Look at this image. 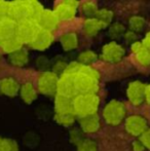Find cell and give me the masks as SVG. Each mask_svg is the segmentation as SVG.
I'll use <instances>...</instances> for the list:
<instances>
[{"mask_svg": "<svg viewBox=\"0 0 150 151\" xmlns=\"http://www.w3.org/2000/svg\"><path fill=\"white\" fill-rule=\"evenodd\" d=\"M63 73L71 78L77 95L96 93L99 88V73L90 66L72 63L67 66Z\"/></svg>", "mask_w": 150, "mask_h": 151, "instance_id": "cell-1", "label": "cell"}, {"mask_svg": "<svg viewBox=\"0 0 150 151\" xmlns=\"http://www.w3.org/2000/svg\"><path fill=\"white\" fill-rule=\"evenodd\" d=\"M100 99L96 93H82L73 98V110L77 115L88 116L96 114Z\"/></svg>", "mask_w": 150, "mask_h": 151, "instance_id": "cell-2", "label": "cell"}, {"mask_svg": "<svg viewBox=\"0 0 150 151\" xmlns=\"http://www.w3.org/2000/svg\"><path fill=\"white\" fill-rule=\"evenodd\" d=\"M126 114L124 105L119 101L112 100L103 110V117L105 121L110 125H118L122 122Z\"/></svg>", "mask_w": 150, "mask_h": 151, "instance_id": "cell-3", "label": "cell"}, {"mask_svg": "<svg viewBox=\"0 0 150 151\" xmlns=\"http://www.w3.org/2000/svg\"><path fill=\"white\" fill-rule=\"evenodd\" d=\"M39 30L40 28L36 21L32 19H26V20L18 22L16 36L22 43L30 44Z\"/></svg>", "mask_w": 150, "mask_h": 151, "instance_id": "cell-4", "label": "cell"}, {"mask_svg": "<svg viewBox=\"0 0 150 151\" xmlns=\"http://www.w3.org/2000/svg\"><path fill=\"white\" fill-rule=\"evenodd\" d=\"M59 77L55 72H43L38 77L37 86L41 93L52 96L58 91Z\"/></svg>", "mask_w": 150, "mask_h": 151, "instance_id": "cell-5", "label": "cell"}, {"mask_svg": "<svg viewBox=\"0 0 150 151\" xmlns=\"http://www.w3.org/2000/svg\"><path fill=\"white\" fill-rule=\"evenodd\" d=\"M8 17L12 18L17 22L32 19L31 14V1H14L9 2V12Z\"/></svg>", "mask_w": 150, "mask_h": 151, "instance_id": "cell-6", "label": "cell"}, {"mask_svg": "<svg viewBox=\"0 0 150 151\" xmlns=\"http://www.w3.org/2000/svg\"><path fill=\"white\" fill-rule=\"evenodd\" d=\"M126 129L130 135L135 136V137H140L147 129V120L143 116L135 114V115L128 116L124 122Z\"/></svg>", "mask_w": 150, "mask_h": 151, "instance_id": "cell-7", "label": "cell"}, {"mask_svg": "<svg viewBox=\"0 0 150 151\" xmlns=\"http://www.w3.org/2000/svg\"><path fill=\"white\" fill-rule=\"evenodd\" d=\"M124 55L123 47L115 41L107 43L102 50V59L109 63H118L123 59Z\"/></svg>", "mask_w": 150, "mask_h": 151, "instance_id": "cell-8", "label": "cell"}, {"mask_svg": "<svg viewBox=\"0 0 150 151\" xmlns=\"http://www.w3.org/2000/svg\"><path fill=\"white\" fill-rule=\"evenodd\" d=\"M145 91H146V84L142 81H133L128 84L126 93L130 102L133 105H140L145 100Z\"/></svg>", "mask_w": 150, "mask_h": 151, "instance_id": "cell-9", "label": "cell"}, {"mask_svg": "<svg viewBox=\"0 0 150 151\" xmlns=\"http://www.w3.org/2000/svg\"><path fill=\"white\" fill-rule=\"evenodd\" d=\"M78 4L77 1H63L56 6L54 12L59 21L71 20L75 17Z\"/></svg>", "mask_w": 150, "mask_h": 151, "instance_id": "cell-10", "label": "cell"}, {"mask_svg": "<svg viewBox=\"0 0 150 151\" xmlns=\"http://www.w3.org/2000/svg\"><path fill=\"white\" fill-rule=\"evenodd\" d=\"M36 23L40 29L52 32V30L57 28L59 24V19L55 14L54 12L43 9V12L38 16L36 19Z\"/></svg>", "mask_w": 150, "mask_h": 151, "instance_id": "cell-11", "label": "cell"}, {"mask_svg": "<svg viewBox=\"0 0 150 151\" xmlns=\"http://www.w3.org/2000/svg\"><path fill=\"white\" fill-rule=\"evenodd\" d=\"M52 41H54V35L52 32L40 29L30 45L36 50H44L52 45Z\"/></svg>", "mask_w": 150, "mask_h": 151, "instance_id": "cell-12", "label": "cell"}, {"mask_svg": "<svg viewBox=\"0 0 150 151\" xmlns=\"http://www.w3.org/2000/svg\"><path fill=\"white\" fill-rule=\"evenodd\" d=\"M132 52L136 61L141 66L147 67L150 65V50L143 44V42L136 41L135 43H133Z\"/></svg>", "mask_w": 150, "mask_h": 151, "instance_id": "cell-13", "label": "cell"}, {"mask_svg": "<svg viewBox=\"0 0 150 151\" xmlns=\"http://www.w3.org/2000/svg\"><path fill=\"white\" fill-rule=\"evenodd\" d=\"M17 26H18V22L10 17L7 16L1 19L0 20V40L2 41L16 36Z\"/></svg>", "mask_w": 150, "mask_h": 151, "instance_id": "cell-14", "label": "cell"}, {"mask_svg": "<svg viewBox=\"0 0 150 151\" xmlns=\"http://www.w3.org/2000/svg\"><path fill=\"white\" fill-rule=\"evenodd\" d=\"M79 125L82 133L94 134L100 129V118L97 114L83 116V117H80Z\"/></svg>", "mask_w": 150, "mask_h": 151, "instance_id": "cell-15", "label": "cell"}, {"mask_svg": "<svg viewBox=\"0 0 150 151\" xmlns=\"http://www.w3.org/2000/svg\"><path fill=\"white\" fill-rule=\"evenodd\" d=\"M56 113L59 114H75L73 110V99L65 96L57 95L55 101Z\"/></svg>", "mask_w": 150, "mask_h": 151, "instance_id": "cell-16", "label": "cell"}, {"mask_svg": "<svg viewBox=\"0 0 150 151\" xmlns=\"http://www.w3.org/2000/svg\"><path fill=\"white\" fill-rule=\"evenodd\" d=\"M20 91L18 81L12 77H5L0 79V91L8 97H14Z\"/></svg>", "mask_w": 150, "mask_h": 151, "instance_id": "cell-17", "label": "cell"}, {"mask_svg": "<svg viewBox=\"0 0 150 151\" xmlns=\"http://www.w3.org/2000/svg\"><path fill=\"white\" fill-rule=\"evenodd\" d=\"M61 44L65 50H75L78 46V36L75 32H67L61 36Z\"/></svg>", "mask_w": 150, "mask_h": 151, "instance_id": "cell-18", "label": "cell"}, {"mask_svg": "<svg viewBox=\"0 0 150 151\" xmlns=\"http://www.w3.org/2000/svg\"><path fill=\"white\" fill-rule=\"evenodd\" d=\"M104 25L98 21L96 18H90L88 20L84 21L83 24V31L86 35L88 36H95L96 34H98L99 31H101L104 28Z\"/></svg>", "mask_w": 150, "mask_h": 151, "instance_id": "cell-19", "label": "cell"}, {"mask_svg": "<svg viewBox=\"0 0 150 151\" xmlns=\"http://www.w3.org/2000/svg\"><path fill=\"white\" fill-rule=\"evenodd\" d=\"M8 61L16 67H24L28 63V52L24 48H21L18 52L10 54Z\"/></svg>", "mask_w": 150, "mask_h": 151, "instance_id": "cell-20", "label": "cell"}, {"mask_svg": "<svg viewBox=\"0 0 150 151\" xmlns=\"http://www.w3.org/2000/svg\"><path fill=\"white\" fill-rule=\"evenodd\" d=\"M1 47L2 50L5 52H8V54H12V52H16L18 50H20L21 48H23V43L19 40V38L17 36H14V37L7 38L5 40H2L1 41Z\"/></svg>", "mask_w": 150, "mask_h": 151, "instance_id": "cell-21", "label": "cell"}, {"mask_svg": "<svg viewBox=\"0 0 150 151\" xmlns=\"http://www.w3.org/2000/svg\"><path fill=\"white\" fill-rule=\"evenodd\" d=\"M20 91H21V97H22L23 101L25 103L30 104L36 100L37 97L36 90H35L33 83H31V82H26V83L23 84Z\"/></svg>", "mask_w": 150, "mask_h": 151, "instance_id": "cell-22", "label": "cell"}, {"mask_svg": "<svg viewBox=\"0 0 150 151\" xmlns=\"http://www.w3.org/2000/svg\"><path fill=\"white\" fill-rule=\"evenodd\" d=\"M55 120L63 127H71L75 122V114H59L56 113Z\"/></svg>", "mask_w": 150, "mask_h": 151, "instance_id": "cell-23", "label": "cell"}, {"mask_svg": "<svg viewBox=\"0 0 150 151\" xmlns=\"http://www.w3.org/2000/svg\"><path fill=\"white\" fill-rule=\"evenodd\" d=\"M113 18V14L111 10L107 9V8H103V9L98 10L96 14V19L98 21H100L104 26H107L111 23Z\"/></svg>", "mask_w": 150, "mask_h": 151, "instance_id": "cell-24", "label": "cell"}, {"mask_svg": "<svg viewBox=\"0 0 150 151\" xmlns=\"http://www.w3.org/2000/svg\"><path fill=\"white\" fill-rule=\"evenodd\" d=\"M97 60V55L92 50H85V52H81L78 57V61L79 64L84 66H90L95 61Z\"/></svg>", "mask_w": 150, "mask_h": 151, "instance_id": "cell-25", "label": "cell"}, {"mask_svg": "<svg viewBox=\"0 0 150 151\" xmlns=\"http://www.w3.org/2000/svg\"><path fill=\"white\" fill-rule=\"evenodd\" d=\"M128 24H130V28L132 29L133 32H139V31H141V30L144 29L145 20L142 18V17L134 16L130 19Z\"/></svg>", "mask_w": 150, "mask_h": 151, "instance_id": "cell-26", "label": "cell"}, {"mask_svg": "<svg viewBox=\"0 0 150 151\" xmlns=\"http://www.w3.org/2000/svg\"><path fill=\"white\" fill-rule=\"evenodd\" d=\"M80 10H81V12L83 14L90 17V16H96L99 9H98V7H97V4L95 3V2L86 1L81 4Z\"/></svg>", "mask_w": 150, "mask_h": 151, "instance_id": "cell-27", "label": "cell"}, {"mask_svg": "<svg viewBox=\"0 0 150 151\" xmlns=\"http://www.w3.org/2000/svg\"><path fill=\"white\" fill-rule=\"evenodd\" d=\"M0 151H19L18 144L11 139L0 137Z\"/></svg>", "mask_w": 150, "mask_h": 151, "instance_id": "cell-28", "label": "cell"}, {"mask_svg": "<svg viewBox=\"0 0 150 151\" xmlns=\"http://www.w3.org/2000/svg\"><path fill=\"white\" fill-rule=\"evenodd\" d=\"M126 32V28L123 27V25L120 23H115V24L111 25L110 29H109V35L114 39H117L120 36L124 35Z\"/></svg>", "mask_w": 150, "mask_h": 151, "instance_id": "cell-29", "label": "cell"}, {"mask_svg": "<svg viewBox=\"0 0 150 151\" xmlns=\"http://www.w3.org/2000/svg\"><path fill=\"white\" fill-rule=\"evenodd\" d=\"M77 151H98V146L93 140L84 139L77 145Z\"/></svg>", "mask_w": 150, "mask_h": 151, "instance_id": "cell-30", "label": "cell"}, {"mask_svg": "<svg viewBox=\"0 0 150 151\" xmlns=\"http://www.w3.org/2000/svg\"><path fill=\"white\" fill-rule=\"evenodd\" d=\"M70 140H71V142H72V143L78 145V144L81 143L84 139H82V137H81V132L78 131L77 129H72V131H71Z\"/></svg>", "mask_w": 150, "mask_h": 151, "instance_id": "cell-31", "label": "cell"}, {"mask_svg": "<svg viewBox=\"0 0 150 151\" xmlns=\"http://www.w3.org/2000/svg\"><path fill=\"white\" fill-rule=\"evenodd\" d=\"M139 140L142 142V144L144 145V147L146 148V149L150 150V127H148V129L140 136V139Z\"/></svg>", "mask_w": 150, "mask_h": 151, "instance_id": "cell-32", "label": "cell"}, {"mask_svg": "<svg viewBox=\"0 0 150 151\" xmlns=\"http://www.w3.org/2000/svg\"><path fill=\"white\" fill-rule=\"evenodd\" d=\"M9 12V2L0 0V20L8 16Z\"/></svg>", "mask_w": 150, "mask_h": 151, "instance_id": "cell-33", "label": "cell"}, {"mask_svg": "<svg viewBox=\"0 0 150 151\" xmlns=\"http://www.w3.org/2000/svg\"><path fill=\"white\" fill-rule=\"evenodd\" d=\"M144 149H145L144 145H143L142 142H141L140 140L135 141L134 143H133V150L134 151H143Z\"/></svg>", "mask_w": 150, "mask_h": 151, "instance_id": "cell-34", "label": "cell"}, {"mask_svg": "<svg viewBox=\"0 0 150 151\" xmlns=\"http://www.w3.org/2000/svg\"><path fill=\"white\" fill-rule=\"evenodd\" d=\"M126 35V38L128 41H132L133 43H135L136 42V39H137V36L136 34H135V32L131 31V32H128V33L124 34Z\"/></svg>", "mask_w": 150, "mask_h": 151, "instance_id": "cell-35", "label": "cell"}, {"mask_svg": "<svg viewBox=\"0 0 150 151\" xmlns=\"http://www.w3.org/2000/svg\"><path fill=\"white\" fill-rule=\"evenodd\" d=\"M143 44L150 50V32H148V33L146 34L144 40H143Z\"/></svg>", "mask_w": 150, "mask_h": 151, "instance_id": "cell-36", "label": "cell"}, {"mask_svg": "<svg viewBox=\"0 0 150 151\" xmlns=\"http://www.w3.org/2000/svg\"><path fill=\"white\" fill-rule=\"evenodd\" d=\"M145 100L150 105V84L146 86V91H145Z\"/></svg>", "mask_w": 150, "mask_h": 151, "instance_id": "cell-37", "label": "cell"}, {"mask_svg": "<svg viewBox=\"0 0 150 151\" xmlns=\"http://www.w3.org/2000/svg\"><path fill=\"white\" fill-rule=\"evenodd\" d=\"M0 44H1V40H0Z\"/></svg>", "mask_w": 150, "mask_h": 151, "instance_id": "cell-38", "label": "cell"}]
</instances>
